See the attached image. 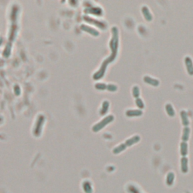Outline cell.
Returning <instances> with one entry per match:
<instances>
[{
    "instance_id": "6da1fadb",
    "label": "cell",
    "mask_w": 193,
    "mask_h": 193,
    "mask_svg": "<svg viewBox=\"0 0 193 193\" xmlns=\"http://www.w3.org/2000/svg\"><path fill=\"white\" fill-rule=\"evenodd\" d=\"M185 64L186 67V70L190 75H193V62L190 57H185Z\"/></svg>"
},
{
    "instance_id": "7a4b0ae2",
    "label": "cell",
    "mask_w": 193,
    "mask_h": 193,
    "mask_svg": "<svg viewBox=\"0 0 193 193\" xmlns=\"http://www.w3.org/2000/svg\"><path fill=\"white\" fill-rule=\"evenodd\" d=\"M181 171L183 174H186L189 171V160L186 157H182L180 159Z\"/></svg>"
},
{
    "instance_id": "3957f363",
    "label": "cell",
    "mask_w": 193,
    "mask_h": 193,
    "mask_svg": "<svg viewBox=\"0 0 193 193\" xmlns=\"http://www.w3.org/2000/svg\"><path fill=\"white\" fill-rule=\"evenodd\" d=\"M143 81H145L146 83L149 84L150 85H152V86H155V87L158 86L160 83L158 79H154V78L149 76V75H145V76L143 77Z\"/></svg>"
},
{
    "instance_id": "277c9868",
    "label": "cell",
    "mask_w": 193,
    "mask_h": 193,
    "mask_svg": "<svg viewBox=\"0 0 193 193\" xmlns=\"http://www.w3.org/2000/svg\"><path fill=\"white\" fill-rule=\"evenodd\" d=\"M142 14H143L144 18L147 21H151L152 20V15L150 12V9L146 5H143L141 9Z\"/></svg>"
},
{
    "instance_id": "5b68a950",
    "label": "cell",
    "mask_w": 193,
    "mask_h": 193,
    "mask_svg": "<svg viewBox=\"0 0 193 193\" xmlns=\"http://www.w3.org/2000/svg\"><path fill=\"white\" fill-rule=\"evenodd\" d=\"M180 117L182 119V123H183V126L188 127L189 125V117H188V113L184 110H182L180 112Z\"/></svg>"
},
{
    "instance_id": "8992f818",
    "label": "cell",
    "mask_w": 193,
    "mask_h": 193,
    "mask_svg": "<svg viewBox=\"0 0 193 193\" xmlns=\"http://www.w3.org/2000/svg\"><path fill=\"white\" fill-rule=\"evenodd\" d=\"M126 115L129 117L140 116L143 115V111L141 110H130L127 111Z\"/></svg>"
},
{
    "instance_id": "52a82bcc",
    "label": "cell",
    "mask_w": 193,
    "mask_h": 193,
    "mask_svg": "<svg viewBox=\"0 0 193 193\" xmlns=\"http://www.w3.org/2000/svg\"><path fill=\"white\" fill-rule=\"evenodd\" d=\"M140 140V137L136 135V136H134V137H131V138L125 142V145H126V146H131L134 145V144H135V143H138Z\"/></svg>"
},
{
    "instance_id": "ba28073f",
    "label": "cell",
    "mask_w": 193,
    "mask_h": 193,
    "mask_svg": "<svg viewBox=\"0 0 193 193\" xmlns=\"http://www.w3.org/2000/svg\"><path fill=\"white\" fill-rule=\"evenodd\" d=\"M180 155L183 157H186L188 155V144L187 142H182L180 143Z\"/></svg>"
},
{
    "instance_id": "9c48e42d",
    "label": "cell",
    "mask_w": 193,
    "mask_h": 193,
    "mask_svg": "<svg viewBox=\"0 0 193 193\" xmlns=\"http://www.w3.org/2000/svg\"><path fill=\"white\" fill-rule=\"evenodd\" d=\"M190 135V128L189 127H185L183 131V136H182V140L183 142H187L189 139Z\"/></svg>"
},
{
    "instance_id": "30bf717a",
    "label": "cell",
    "mask_w": 193,
    "mask_h": 193,
    "mask_svg": "<svg viewBox=\"0 0 193 193\" xmlns=\"http://www.w3.org/2000/svg\"><path fill=\"white\" fill-rule=\"evenodd\" d=\"M175 179V174L173 172H169L167 174L166 177V183L168 186H172L173 183H174V181Z\"/></svg>"
},
{
    "instance_id": "8fae6325",
    "label": "cell",
    "mask_w": 193,
    "mask_h": 193,
    "mask_svg": "<svg viewBox=\"0 0 193 193\" xmlns=\"http://www.w3.org/2000/svg\"><path fill=\"white\" fill-rule=\"evenodd\" d=\"M165 110L168 113V115L170 117H174L175 116V111L174 110V107L170 104H167L165 105Z\"/></svg>"
},
{
    "instance_id": "7c38bea8",
    "label": "cell",
    "mask_w": 193,
    "mask_h": 193,
    "mask_svg": "<svg viewBox=\"0 0 193 193\" xmlns=\"http://www.w3.org/2000/svg\"><path fill=\"white\" fill-rule=\"evenodd\" d=\"M126 145L125 144H121L120 146H118V147H116V149H114V150H113V152H114L115 154H118L119 153V152H121L124 151V150L126 149Z\"/></svg>"
},
{
    "instance_id": "4fadbf2b",
    "label": "cell",
    "mask_w": 193,
    "mask_h": 193,
    "mask_svg": "<svg viewBox=\"0 0 193 193\" xmlns=\"http://www.w3.org/2000/svg\"><path fill=\"white\" fill-rule=\"evenodd\" d=\"M136 104H137V107L140 109V110H142V109L145 107V104H144V103H143V100H142L141 98H138L136 99Z\"/></svg>"
},
{
    "instance_id": "5bb4252c",
    "label": "cell",
    "mask_w": 193,
    "mask_h": 193,
    "mask_svg": "<svg viewBox=\"0 0 193 193\" xmlns=\"http://www.w3.org/2000/svg\"><path fill=\"white\" fill-rule=\"evenodd\" d=\"M132 93H133V95L136 99L140 97V88L137 86H134L133 87V90H132Z\"/></svg>"
}]
</instances>
